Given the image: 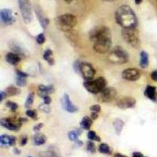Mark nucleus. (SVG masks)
I'll list each match as a JSON object with an SVG mask.
<instances>
[{
  "mask_svg": "<svg viewBox=\"0 0 157 157\" xmlns=\"http://www.w3.org/2000/svg\"><path fill=\"white\" fill-rule=\"evenodd\" d=\"M98 150L101 153L111 155L112 153V151L109 145L105 143H102L99 145L98 147Z\"/></svg>",
  "mask_w": 157,
  "mask_h": 157,
  "instance_id": "obj_28",
  "label": "nucleus"
},
{
  "mask_svg": "<svg viewBox=\"0 0 157 157\" xmlns=\"http://www.w3.org/2000/svg\"><path fill=\"white\" fill-rule=\"evenodd\" d=\"M64 1L67 2H72L73 0H64Z\"/></svg>",
  "mask_w": 157,
  "mask_h": 157,
  "instance_id": "obj_52",
  "label": "nucleus"
},
{
  "mask_svg": "<svg viewBox=\"0 0 157 157\" xmlns=\"http://www.w3.org/2000/svg\"><path fill=\"white\" fill-rule=\"evenodd\" d=\"M8 96L7 93H6V92H3V91H1L0 92V101L2 102Z\"/></svg>",
  "mask_w": 157,
  "mask_h": 157,
  "instance_id": "obj_43",
  "label": "nucleus"
},
{
  "mask_svg": "<svg viewBox=\"0 0 157 157\" xmlns=\"http://www.w3.org/2000/svg\"><path fill=\"white\" fill-rule=\"evenodd\" d=\"M13 150H14V153L16 155H19L21 152V151L19 149H18L17 148H14Z\"/></svg>",
  "mask_w": 157,
  "mask_h": 157,
  "instance_id": "obj_49",
  "label": "nucleus"
},
{
  "mask_svg": "<svg viewBox=\"0 0 157 157\" xmlns=\"http://www.w3.org/2000/svg\"><path fill=\"white\" fill-rule=\"evenodd\" d=\"M117 22L123 28L136 27L138 23L136 15L133 9L127 5L120 6L115 12Z\"/></svg>",
  "mask_w": 157,
  "mask_h": 157,
  "instance_id": "obj_1",
  "label": "nucleus"
},
{
  "mask_svg": "<svg viewBox=\"0 0 157 157\" xmlns=\"http://www.w3.org/2000/svg\"><path fill=\"white\" fill-rule=\"evenodd\" d=\"M142 2V0H135V2L136 5H140Z\"/></svg>",
  "mask_w": 157,
  "mask_h": 157,
  "instance_id": "obj_50",
  "label": "nucleus"
},
{
  "mask_svg": "<svg viewBox=\"0 0 157 157\" xmlns=\"http://www.w3.org/2000/svg\"><path fill=\"white\" fill-rule=\"evenodd\" d=\"M114 157H128L124 155H122L121 153H115L114 155Z\"/></svg>",
  "mask_w": 157,
  "mask_h": 157,
  "instance_id": "obj_48",
  "label": "nucleus"
},
{
  "mask_svg": "<svg viewBox=\"0 0 157 157\" xmlns=\"http://www.w3.org/2000/svg\"><path fill=\"white\" fill-rule=\"evenodd\" d=\"M99 93L100 99L104 102H109L112 101L115 98L117 95L116 90L112 87H106Z\"/></svg>",
  "mask_w": 157,
  "mask_h": 157,
  "instance_id": "obj_11",
  "label": "nucleus"
},
{
  "mask_svg": "<svg viewBox=\"0 0 157 157\" xmlns=\"http://www.w3.org/2000/svg\"><path fill=\"white\" fill-rule=\"evenodd\" d=\"M77 22V18L74 15L70 14L62 15L56 19V24L58 28L63 32L71 30L76 25Z\"/></svg>",
  "mask_w": 157,
  "mask_h": 157,
  "instance_id": "obj_3",
  "label": "nucleus"
},
{
  "mask_svg": "<svg viewBox=\"0 0 157 157\" xmlns=\"http://www.w3.org/2000/svg\"><path fill=\"white\" fill-rule=\"evenodd\" d=\"M27 77L17 75V77L16 78V85L18 87H23L27 85Z\"/></svg>",
  "mask_w": 157,
  "mask_h": 157,
  "instance_id": "obj_31",
  "label": "nucleus"
},
{
  "mask_svg": "<svg viewBox=\"0 0 157 157\" xmlns=\"http://www.w3.org/2000/svg\"><path fill=\"white\" fill-rule=\"evenodd\" d=\"M20 60L21 57L19 54L13 53V52H9L6 56V62L12 65H17L20 61Z\"/></svg>",
  "mask_w": 157,
  "mask_h": 157,
  "instance_id": "obj_19",
  "label": "nucleus"
},
{
  "mask_svg": "<svg viewBox=\"0 0 157 157\" xmlns=\"http://www.w3.org/2000/svg\"><path fill=\"white\" fill-rule=\"evenodd\" d=\"M19 8L24 22L30 23L32 20V8L29 0H19Z\"/></svg>",
  "mask_w": 157,
  "mask_h": 157,
  "instance_id": "obj_7",
  "label": "nucleus"
},
{
  "mask_svg": "<svg viewBox=\"0 0 157 157\" xmlns=\"http://www.w3.org/2000/svg\"><path fill=\"white\" fill-rule=\"evenodd\" d=\"M43 126H44V124L42 123H39L33 127V131H34V132H35L36 133L39 132V131L42 128Z\"/></svg>",
  "mask_w": 157,
  "mask_h": 157,
  "instance_id": "obj_39",
  "label": "nucleus"
},
{
  "mask_svg": "<svg viewBox=\"0 0 157 157\" xmlns=\"http://www.w3.org/2000/svg\"><path fill=\"white\" fill-rule=\"evenodd\" d=\"M34 98H35V94L32 92L30 93L25 102V107L26 108L28 109H30L31 108L34 102Z\"/></svg>",
  "mask_w": 157,
  "mask_h": 157,
  "instance_id": "obj_29",
  "label": "nucleus"
},
{
  "mask_svg": "<svg viewBox=\"0 0 157 157\" xmlns=\"http://www.w3.org/2000/svg\"><path fill=\"white\" fill-rule=\"evenodd\" d=\"M36 14L38 18V20L42 26V27L44 29H45L49 23V20L47 18V17L45 15V14L43 13L42 11L40 9H36Z\"/></svg>",
  "mask_w": 157,
  "mask_h": 157,
  "instance_id": "obj_18",
  "label": "nucleus"
},
{
  "mask_svg": "<svg viewBox=\"0 0 157 157\" xmlns=\"http://www.w3.org/2000/svg\"><path fill=\"white\" fill-rule=\"evenodd\" d=\"M122 35L124 41L134 48H138L140 45V38L138 30L136 27L123 28Z\"/></svg>",
  "mask_w": 157,
  "mask_h": 157,
  "instance_id": "obj_2",
  "label": "nucleus"
},
{
  "mask_svg": "<svg viewBox=\"0 0 157 157\" xmlns=\"http://www.w3.org/2000/svg\"><path fill=\"white\" fill-rule=\"evenodd\" d=\"M144 95L150 99L152 101L156 100V87L148 85L144 92Z\"/></svg>",
  "mask_w": 157,
  "mask_h": 157,
  "instance_id": "obj_21",
  "label": "nucleus"
},
{
  "mask_svg": "<svg viewBox=\"0 0 157 157\" xmlns=\"http://www.w3.org/2000/svg\"><path fill=\"white\" fill-rule=\"evenodd\" d=\"M149 63V60L148 54L145 51H142L140 54V62H139L140 66L142 68L145 69L148 67Z\"/></svg>",
  "mask_w": 157,
  "mask_h": 157,
  "instance_id": "obj_20",
  "label": "nucleus"
},
{
  "mask_svg": "<svg viewBox=\"0 0 157 157\" xmlns=\"http://www.w3.org/2000/svg\"><path fill=\"white\" fill-rule=\"evenodd\" d=\"M33 142L35 145H42L45 144L47 141V137L44 134L41 133H36L33 136Z\"/></svg>",
  "mask_w": 157,
  "mask_h": 157,
  "instance_id": "obj_17",
  "label": "nucleus"
},
{
  "mask_svg": "<svg viewBox=\"0 0 157 157\" xmlns=\"http://www.w3.org/2000/svg\"><path fill=\"white\" fill-rule=\"evenodd\" d=\"M26 115H27L28 117H30L35 120H38V112L36 110L28 109L27 112H26Z\"/></svg>",
  "mask_w": 157,
  "mask_h": 157,
  "instance_id": "obj_33",
  "label": "nucleus"
},
{
  "mask_svg": "<svg viewBox=\"0 0 157 157\" xmlns=\"http://www.w3.org/2000/svg\"><path fill=\"white\" fill-rule=\"evenodd\" d=\"M1 20L6 25H12L15 22V18L13 15L12 11L9 9H4L1 11Z\"/></svg>",
  "mask_w": 157,
  "mask_h": 157,
  "instance_id": "obj_14",
  "label": "nucleus"
},
{
  "mask_svg": "<svg viewBox=\"0 0 157 157\" xmlns=\"http://www.w3.org/2000/svg\"><path fill=\"white\" fill-rule=\"evenodd\" d=\"M43 58L50 65H53L55 63L53 58V52L50 49H47L44 53Z\"/></svg>",
  "mask_w": 157,
  "mask_h": 157,
  "instance_id": "obj_24",
  "label": "nucleus"
},
{
  "mask_svg": "<svg viewBox=\"0 0 157 157\" xmlns=\"http://www.w3.org/2000/svg\"><path fill=\"white\" fill-rule=\"evenodd\" d=\"M1 125L11 131H17L20 128L22 123L20 122L19 119L17 120L12 118H3L0 120Z\"/></svg>",
  "mask_w": 157,
  "mask_h": 157,
  "instance_id": "obj_10",
  "label": "nucleus"
},
{
  "mask_svg": "<svg viewBox=\"0 0 157 157\" xmlns=\"http://www.w3.org/2000/svg\"><path fill=\"white\" fill-rule=\"evenodd\" d=\"M39 109H40L41 111H42V112L46 113V114H48L51 111V108L49 106V105H48V104H46L45 103H42L41 104V105H39Z\"/></svg>",
  "mask_w": 157,
  "mask_h": 157,
  "instance_id": "obj_36",
  "label": "nucleus"
},
{
  "mask_svg": "<svg viewBox=\"0 0 157 157\" xmlns=\"http://www.w3.org/2000/svg\"><path fill=\"white\" fill-rule=\"evenodd\" d=\"M141 73L136 68H128L124 70L122 74L124 79L129 81H136L141 77Z\"/></svg>",
  "mask_w": 157,
  "mask_h": 157,
  "instance_id": "obj_12",
  "label": "nucleus"
},
{
  "mask_svg": "<svg viewBox=\"0 0 157 157\" xmlns=\"http://www.w3.org/2000/svg\"><path fill=\"white\" fill-rule=\"evenodd\" d=\"M82 133V131L80 129H77L75 130H72L68 134V138L70 141L75 142L78 139V136L81 135Z\"/></svg>",
  "mask_w": 157,
  "mask_h": 157,
  "instance_id": "obj_26",
  "label": "nucleus"
},
{
  "mask_svg": "<svg viewBox=\"0 0 157 157\" xmlns=\"http://www.w3.org/2000/svg\"><path fill=\"white\" fill-rule=\"evenodd\" d=\"M94 50L99 54L108 52L111 47V36H105L99 38L93 42Z\"/></svg>",
  "mask_w": 157,
  "mask_h": 157,
  "instance_id": "obj_6",
  "label": "nucleus"
},
{
  "mask_svg": "<svg viewBox=\"0 0 157 157\" xmlns=\"http://www.w3.org/2000/svg\"><path fill=\"white\" fill-rule=\"evenodd\" d=\"M102 1H104V2H114V1H115V0H102Z\"/></svg>",
  "mask_w": 157,
  "mask_h": 157,
  "instance_id": "obj_51",
  "label": "nucleus"
},
{
  "mask_svg": "<svg viewBox=\"0 0 157 157\" xmlns=\"http://www.w3.org/2000/svg\"><path fill=\"white\" fill-rule=\"evenodd\" d=\"M28 142V138L27 136H24L22 137V139H21V142H20V144L22 146H24L26 144H27Z\"/></svg>",
  "mask_w": 157,
  "mask_h": 157,
  "instance_id": "obj_42",
  "label": "nucleus"
},
{
  "mask_svg": "<svg viewBox=\"0 0 157 157\" xmlns=\"http://www.w3.org/2000/svg\"><path fill=\"white\" fill-rule=\"evenodd\" d=\"M10 144V136L3 135L0 136V145L2 147H8Z\"/></svg>",
  "mask_w": 157,
  "mask_h": 157,
  "instance_id": "obj_30",
  "label": "nucleus"
},
{
  "mask_svg": "<svg viewBox=\"0 0 157 157\" xmlns=\"http://www.w3.org/2000/svg\"><path fill=\"white\" fill-rule=\"evenodd\" d=\"M54 92V87L53 85H49L45 86L44 85H40L38 87V94L41 98L48 95V94H51Z\"/></svg>",
  "mask_w": 157,
  "mask_h": 157,
  "instance_id": "obj_16",
  "label": "nucleus"
},
{
  "mask_svg": "<svg viewBox=\"0 0 157 157\" xmlns=\"http://www.w3.org/2000/svg\"><path fill=\"white\" fill-rule=\"evenodd\" d=\"M62 106L64 110L69 113H74L78 111V108L72 104L69 96L65 93L61 101Z\"/></svg>",
  "mask_w": 157,
  "mask_h": 157,
  "instance_id": "obj_13",
  "label": "nucleus"
},
{
  "mask_svg": "<svg viewBox=\"0 0 157 157\" xmlns=\"http://www.w3.org/2000/svg\"><path fill=\"white\" fill-rule=\"evenodd\" d=\"M6 106L9 108L11 109V111H15L17 108H18V104L15 102H12L11 101H8L6 102Z\"/></svg>",
  "mask_w": 157,
  "mask_h": 157,
  "instance_id": "obj_35",
  "label": "nucleus"
},
{
  "mask_svg": "<svg viewBox=\"0 0 157 157\" xmlns=\"http://www.w3.org/2000/svg\"><path fill=\"white\" fill-rule=\"evenodd\" d=\"M43 100H44V103H45V104H48V105H49V104H50L51 103V102H52V99H51V98H50L49 96H48V95L44 96V97L43 98Z\"/></svg>",
  "mask_w": 157,
  "mask_h": 157,
  "instance_id": "obj_41",
  "label": "nucleus"
},
{
  "mask_svg": "<svg viewBox=\"0 0 157 157\" xmlns=\"http://www.w3.org/2000/svg\"><path fill=\"white\" fill-rule=\"evenodd\" d=\"M17 74L18 76H21V77H28V74L26 72H24L20 70H17Z\"/></svg>",
  "mask_w": 157,
  "mask_h": 157,
  "instance_id": "obj_44",
  "label": "nucleus"
},
{
  "mask_svg": "<svg viewBox=\"0 0 157 157\" xmlns=\"http://www.w3.org/2000/svg\"><path fill=\"white\" fill-rule=\"evenodd\" d=\"M136 100L132 97H125L120 99L117 102V106L121 109L133 108L136 105Z\"/></svg>",
  "mask_w": 157,
  "mask_h": 157,
  "instance_id": "obj_15",
  "label": "nucleus"
},
{
  "mask_svg": "<svg viewBox=\"0 0 157 157\" xmlns=\"http://www.w3.org/2000/svg\"><path fill=\"white\" fill-rule=\"evenodd\" d=\"M93 120L91 119V117H89V116H85L82 119L80 123V125L82 129H84L85 130H89L90 129Z\"/></svg>",
  "mask_w": 157,
  "mask_h": 157,
  "instance_id": "obj_23",
  "label": "nucleus"
},
{
  "mask_svg": "<svg viewBox=\"0 0 157 157\" xmlns=\"http://www.w3.org/2000/svg\"><path fill=\"white\" fill-rule=\"evenodd\" d=\"M108 60L113 64H124L128 61V55L123 48L116 47L111 52L108 56Z\"/></svg>",
  "mask_w": 157,
  "mask_h": 157,
  "instance_id": "obj_5",
  "label": "nucleus"
},
{
  "mask_svg": "<svg viewBox=\"0 0 157 157\" xmlns=\"http://www.w3.org/2000/svg\"><path fill=\"white\" fill-rule=\"evenodd\" d=\"M90 109L92 112H99L101 109V107L99 104H94L90 106Z\"/></svg>",
  "mask_w": 157,
  "mask_h": 157,
  "instance_id": "obj_38",
  "label": "nucleus"
},
{
  "mask_svg": "<svg viewBox=\"0 0 157 157\" xmlns=\"http://www.w3.org/2000/svg\"><path fill=\"white\" fill-rule=\"evenodd\" d=\"M133 157H145L141 153L138 152H135L133 153Z\"/></svg>",
  "mask_w": 157,
  "mask_h": 157,
  "instance_id": "obj_46",
  "label": "nucleus"
},
{
  "mask_svg": "<svg viewBox=\"0 0 157 157\" xmlns=\"http://www.w3.org/2000/svg\"><path fill=\"white\" fill-rule=\"evenodd\" d=\"M96 146L95 144L92 141H89L87 143V150L88 152L92 153H95L96 152Z\"/></svg>",
  "mask_w": 157,
  "mask_h": 157,
  "instance_id": "obj_34",
  "label": "nucleus"
},
{
  "mask_svg": "<svg viewBox=\"0 0 157 157\" xmlns=\"http://www.w3.org/2000/svg\"><path fill=\"white\" fill-rule=\"evenodd\" d=\"M124 125H125L124 122L120 119H117L114 121L113 126L114 127L115 133L117 135H120L121 134Z\"/></svg>",
  "mask_w": 157,
  "mask_h": 157,
  "instance_id": "obj_22",
  "label": "nucleus"
},
{
  "mask_svg": "<svg viewBox=\"0 0 157 157\" xmlns=\"http://www.w3.org/2000/svg\"><path fill=\"white\" fill-rule=\"evenodd\" d=\"M90 117H91V119H92L93 120H96V119H97L98 117V112H92L91 115H90Z\"/></svg>",
  "mask_w": 157,
  "mask_h": 157,
  "instance_id": "obj_45",
  "label": "nucleus"
},
{
  "mask_svg": "<svg viewBox=\"0 0 157 157\" xmlns=\"http://www.w3.org/2000/svg\"><path fill=\"white\" fill-rule=\"evenodd\" d=\"M39 155L42 157H62L60 153L57 152L54 148L50 149L45 152H41Z\"/></svg>",
  "mask_w": 157,
  "mask_h": 157,
  "instance_id": "obj_25",
  "label": "nucleus"
},
{
  "mask_svg": "<svg viewBox=\"0 0 157 157\" xmlns=\"http://www.w3.org/2000/svg\"><path fill=\"white\" fill-rule=\"evenodd\" d=\"M75 143L78 145V146H82L83 145V142L81 141V140H79V139H77Z\"/></svg>",
  "mask_w": 157,
  "mask_h": 157,
  "instance_id": "obj_47",
  "label": "nucleus"
},
{
  "mask_svg": "<svg viewBox=\"0 0 157 157\" xmlns=\"http://www.w3.org/2000/svg\"><path fill=\"white\" fill-rule=\"evenodd\" d=\"M152 79L155 82H157V69L153 71L150 75Z\"/></svg>",
  "mask_w": 157,
  "mask_h": 157,
  "instance_id": "obj_40",
  "label": "nucleus"
},
{
  "mask_svg": "<svg viewBox=\"0 0 157 157\" xmlns=\"http://www.w3.org/2000/svg\"><path fill=\"white\" fill-rule=\"evenodd\" d=\"M5 92L7 93L8 96H16L20 94L21 92L20 89L17 88L14 85H10L8 87H7Z\"/></svg>",
  "mask_w": 157,
  "mask_h": 157,
  "instance_id": "obj_27",
  "label": "nucleus"
},
{
  "mask_svg": "<svg viewBox=\"0 0 157 157\" xmlns=\"http://www.w3.org/2000/svg\"><path fill=\"white\" fill-rule=\"evenodd\" d=\"M156 3H157V0H156Z\"/></svg>",
  "mask_w": 157,
  "mask_h": 157,
  "instance_id": "obj_54",
  "label": "nucleus"
},
{
  "mask_svg": "<svg viewBox=\"0 0 157 157\" xmlns=\"http://www.w3.org/2000/svg\"><path fill=\"white\" fill-rule=\"evenodd\" d=\"M79 72L87 81L92 80L95 75V70L92 65L89 63H81Z\"/></svg>",
  "mask_w": 157,
  "mask_h": 157,
  "instance_id": "obj_9",
  "label": "nucleus"
},
{
  "mask_svg": "<svg viewBox=\"0 0 157 157\" xmlns=\"http://www.w3.org/2000/svg\"><path fill=\"white\" fill-rule=\"evenodd\" d=\"M106 84L107 82L105 78L102 77H99L93 81L90 80L85 81L84 83V86L89 92L92 94H98L106 88Z\"/></svg>",
  "mask_w": 157,
  "mask_h": 157,
  "instance_id": "obj_4",
  "label": "nucleus"
},
{
  "mask_svg": "<svg viewBox=\"0 0 157 157\" xmlns=\"http://www.w3.org/2000/svg\"><path fill=\"white\" fill-rule=\"evenodd\" d=\"M105 36H111L110 30L105 26L97 27L93 29L90 33V39L92 42H94L99 38Z\"/></svg>",
  "mask_w": 157,
  "mask_h": 157,
  "instance_id": "obj_8",
  "label": "nucleus"
},
{
  "mask_svg": "<svg viewBox=\"0 0 157 157\" xmlns=\"http://www.w3.org/2000/svg\"><path fill=\"white\" fill-rule=\"evenodd\" d=\"M36 41L39 44H42L45 41V37L43 33L39 34L36 37Z\"/></svg>",
  "mask_w": 157,
  "mask_h": 157,
  "instance_id": "obj_37",
  "label": "nucleus"
},
{
  "mask_svg": "<svg viewBox=\"0 0 157 157\" xmlns=\"http://www.w3.org/2000/svg\"><path fill=\"white\" fill-rule=\"evenodd\" d=\"M87 137L89 139H90L92 141H97V142L101 141V138H99V136L96 135L95 131H90V132H89L87 134Z\"/></svg>",
  "mask_w": 157,
  "mask_h": 157,
  "instance_id": "obj_32",
  "label": "nucleus"
},
{
  "mask_svg": "<svg viewBox=\"0 0 157 157\" xmlns=\"http://www.w3.org/2000/svg\"><path fill=\"white\" fill-rule=\"evenodd\" d=\"M27 157H33V156H27Z\"/></svg>",
  "mask_w": 157,
  "mask_h": 157,
  "instance_id": "obj_53",
  "label": "nucleus"
}]
</instances>
